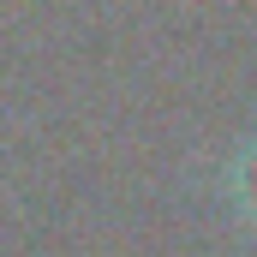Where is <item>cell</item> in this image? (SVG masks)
Instances as JSON below:
<instances>
[{"label":"cell","instance_id":"obj_1","mask_svg":"<svg viewBox=\"0 0 257 257\" xmlns=\"http://www.w3.org/2000/svg\"><path fill=\"white\" fill-rule=\"evenodd\" d=\"M227 197H233L239 221H245V227H257V138L233 156V168H227Z\"/></svg>","mask_w":257,"mask_h":257}]
</instances>
